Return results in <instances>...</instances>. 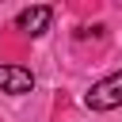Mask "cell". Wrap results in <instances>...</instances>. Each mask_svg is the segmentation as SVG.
<instances>
[{"instance_id":"3957f363","label":"cell","mask_w":122,"mask_h":122,"mask_svg":"<svg viewBox=\"0 0 122 122\" xmlns=\"http://www.w3.org/2000/svg\"><path fill=\"white\" fill-rule=\"evenodd\" d=\"M30 88H34L30 69H23V65H0V92H8V95H27Z\"/></svg>"},{"instance_id":"7a4b0ae2","label":"cell","mask_w":122,"mask_h":122,"mask_svg":"<svg viewBox=\"0 0 122 122\" xmlns=\"http://www.w3.org/2000/svg\"><path fill=\"white\" fill-rule=\"evenodd\" d=\"M50 19H53V8H50V4H34V8H23V11H19L15 27H19L23 34L38 38V34H46V30H50Z\"/></svg>"},{"instance_id":"6da1fadb","label":"cell","mask_w":122,"mask_h":122,"mask_svg":"<svg viewBox=\"0 0 122 122\" xmlns=\"http://www.w3.org/2000/svg\"><path fill=\"white\" fill-rule=\"evenodd\" d=\"M84 107L88 111H114V107H122V69L103 76L99 84H92V92L84 95Z\"/></svg>"}]
</instances>
